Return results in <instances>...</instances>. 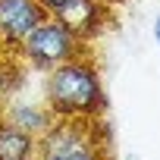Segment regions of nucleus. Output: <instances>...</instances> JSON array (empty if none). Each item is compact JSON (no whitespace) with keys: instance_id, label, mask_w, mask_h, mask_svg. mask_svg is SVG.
Listing matches in <instances>:
<instances>
[{"instance_id":"9","label":"nucleus","mask_w":160,"mask_h":160,"mask_svg":"<svg viewBox=\"0 0 160 160\" xmlns=\"http://www.w3.org/2000/svg\"><path fill=\"white\" fill-rule=\"evenodd\" d=\"M38 3L44 7V13H47V16H57V13L69 3V0H38Z\"/></svg>"},{"instance_id":"5","label":"nucleus","mask_w":160,"mask_h":160,"mask_svg":"<svg viewBox=\"0 0 160 160\" xmlns=\"http://www.w3.org/2000/svg\"><path fill=\"white\" fill-rule=\"evenodd\" d=\"M53 19H60L78 41L91 44L94 38H101V35L110 28V22H113V7H104V3H98V0H69Z\"/></svg>"},{"instance_id":"8","label":"nucleus","mask_w":160,"mask_h":160,"mask_svg":"<svg viewBox=\"0 0 160 160\" xmlns=\"http://www.w3.org/2000/svg\"><path fill=\"white\" fill-rule=\"evenodd\" d=\"M22 75H25V63L16 53L0 57V107L7 101H13V98H19L16 91L22 88Z\"/></svg>"},{"instance_id":"1","label":"nucleus","mask_w":160,"mask_h":160,"mask_svg":"<svg viewBox=\"0 0 160 160\" xmlns=\"http://www.w3.org/2000/svg\"><path fill=\"white\" fill-rule=\"evenodd\" d=\"M44 107L53 119H101L107 110L104 78L91 53L44 72Z\"/></svg>"},{"instance_id":"10","label":"nucleus","mask_w":160,"mask_h":160,"mask_svg":"<svg viewBox=\"0 0 160 160\" xmlns=\"http://www.w3.org/2000/svg\"><path fill=\"white\" fill-rule=\"evenodd\" d=\"M154 41H157V47H160V10H157V16H154Z\"/></svg>"},{"instance_id":"3","label":"nucleus","mask_w":160,"mask_h":160,"mask_svg":"<svg viewBox=\"0 0 160 160\" xmlns=\"http://www.w3.org/2000/svg\"><path fill=\"white\" fill-rule=\"evenodd\" d=\"M88 53V44L78 41L60 19L47 16L16 50V57L28 66V69H38V72H50L57 69L60 63H69L75 57Z\"/></svg>"},{"instance_id":"6","label":"nucleus","mask_w":160,"mask_h":160,"mask_svg":"<svg viewBox=\"0 0 160 160\" xmlns=\"http://www.w3.org/2000/svg\"><path fill=\"white\" fill-rule=\"evenodd\" d=\"M0 113H3V119H7V122H13L16 129L28 132L32 138L47 135V132H50V126L57 122V119H53V113H50L44 104H38V101H25V98H13V101H7L3 107H0Z\"/></svg>"},{"instance_id":"7","label":"nucleus","mask_w":160,"mask_h":160,"mask_svg":"<svg viewBox=\"0 0 160 160\" xmlns=\"http://www.w3.org/2000/svg\"><path fill=\"white\" fill-rule=\"evenodd\" d=\"M0 160H38V138L16 129L0 113Z\"/></svg>"},{"instance_id":"4","label":"nucleus","mask_w":160,"mask_h":160,"mask_svg":"<svg viewBox=\"0 0 160 160\" xmlns=\"http://www.w3.org/2000/svg\"><path fill=\"white\" fill-rule=\"evenodd\" d=\"M44 19L47 13L38 0H0V53H16Z\"/></svg>"},{"instance_id":"2","label":"nucleus","mask_w":160,"mask_h":160,"mask_svg":"<svg viewBox=\"0 0 160 160\" xmlns=\"http://www.w3.org/2000/svg\"><path fill=\"white\" fill-rule=\"evenodd\" d=\"M38 160H110L101 119H57L38 138Z\"/></svg>"},{"instance_id":"12","label":"nucleus","mask_w":160,"mask_h":160,"mask_svg":"<svg viewBox=\"0 0 160 160\" xmlns=\"http://www.w3.org/2000/svg\"><path fill=\"white\" fill-rule=\"evenodd\" d=\"M126 160H138V157H135V154H126Z\"/></svg>"},{"instance_id":"11","label":"nucleus","mask_w":160,"mask_h":160,"mask_svg":"<svg viewBox=\"0 0 160 160\" xmlns=\"http://www.w3.org/2000/svg\"><path fill=\"white\" fill-rule=\"evenodd\" d=\"M98 3H104V7H116V3H126V0H98Z\"/></svg>"}]
</instances>
